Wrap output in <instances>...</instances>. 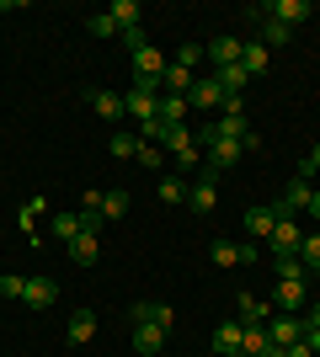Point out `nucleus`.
I'll return each mask as SVG.
<instances>
[{
  "instance_id": "1",
  "label": "nucleus",
  "mask_w": 320,
  "mask_h": 357,
  "mask_svg": "<svg viewBox=\"0 0 320 357\" xmlns=\"http://www.w3.org/2000/svg\"><path fill=\"white\" fill-rule=\"evenodd\" d=\"M123 107H128V118H139V123L160 118V80H134V91L123 96Z\"/></svg>"
},
{
  "instance_id": "2",
  "label": "nucleus",
  "mask_w": 320,
  "mask_h": 357,
  "mask_svg": "<svg viewBox=\"0 0 320 357\" xmlns=\"http://www.w3.org/2000/svg\"><path fill=\"white\" fill-rule=\"evenodd\" d=\"M166 336H171V326H166V320H134V352H144V357H160Z\"/></svg>"
},
{
  "instance_id": "3",
  "label": "nucleus",
  "mask_w": 320,
  "mask_h": 357,
  "mask_svg": "<svg viewBox=\"0 0 320 357\" xmlns=\"http://www.w3.org/2000/svg\"><path fill=\"white\" fill-rule=\"evenodd\" d=\"M267 245H273V256H299V245H305V229H299V219H277L273 235H267Z\"/></svg>"
},
{
  "instance_id": "4",
  "label": "nucleus",
  "mask_w": 320,
  "mask_h": 357,
  "mask_svg": "<svg viewBox=\"0 0 320 357\" xmlns=\"http://www.w3.org/2000/svg\"><path fill=\"white\" fill-rule=\"evenodd\" d=\"M267 342H273V347L305 342V320H299V314H273V320H267Z\"/></svg>"
},
{
  "instance_id": "5",
  "label": "nucleus",
  "mask_w": 320,
  "mask_h": 357,
  "mask_svg": "<svg viewBox=\"0 0 320 357\" xmlns=\"http://www.w3.org/2000/svg\"><path fill=\"white\" fill-rule=\"evenodd\" d=\"M187 107H203V112L224 107V91H219V80H213V75H198V80H192V91H187Z\"/></svg>"
},
{
  "instance_id": "6",
  "label": "nucleus",
  "mask_w": 320,
  "mask_h": 357,
  "mask_svg": "<svg viewBox=\"0 0 320 357\" xmlns=\"http://www.w3.org/2000/svg\"><path fill=\"white\" fill-rule=\"evenodd\" d=\"M305 304H310L305 283H289V278H277V294H273V310H277V314H299Z\"/></svg>"
},
{
  "instance_id": "7",
  "label": "nucleus",
  "mask_w": 320,
  "mask_h": 357,
  "mask_svg": "<svg viewBox=\"0 0 320 357\" xmlns=\"http://www.w3.org/2000/svg\"><path fill=\"white\" fill-rule=\"evenodd\" d=\"M257 16H261V38H257L261 48H289L294 43V27H283L277 16H267V6H257Z\"/></svg>"
},
{
  "instance_id": "8",
  "label": "nucleus",
  "mask_w": 320,
  "mask_h": 357,
  "mask_svg": "<svg viewBox=\"0 0 320 357\" xmlns=\"http://www.w3.org/2000/svg\"><path fill=\"white\" fill-rule=\"evenodd\" d=\"M54 298H59V283H54V278H27V288H22V304H27V310H48Z\"/></svg>"
},
{
  "instance_id": "9",
  "label": "nucleus",
  "mask_w": 320,
  "mask_h": 357,
  "mask_svg": "<svg viewBox=\"0 0 320 357\" xmlns=\"http://www.w3.org/2000/svg\"><path fill=\"white\" fill-rule=\"evenodd\" d=\"M267 16H277L283 27H299V22H310V16H315V6H310V0H273V6H267Z\"/></svg>"
},
{
  "instance_id": "10",
  "label": "nucleus",
  "mask_w": 320,
  "mask_h": 357,
  "mask_svg": "<svg viewBox=\"0 0 320 357\" xmlns=\"http://www.w3.org/2000/svg\"><path fill=\"white\" fill-rule=\"evenodd\" d=\"M208 64H213V70H229V64H241V38L219 32V38L208 43Z\"/></svg>"
},
{
  "instance_id": "11",
  "label": "nucleus",
  "mask_w": 320,
  "mask_h": 357,
  "mask_svg": "<svg viewBox=\"0 0 320 357\" xmlns=\"http://www.w3.org/2000/svg\"><path fill=\"white\" fill-rule=\"evenodd\" d=\"M86 102H91V112H96V118H107V123H118L123 112H128L118 91H86Z\"/></svg>"
},
{
  "instance_id": "12",
  "label": "nucleus",
  "mask_w": 320,
  "mask_h": 357,
  "mask_svg": "<svg viewBox=\"0 0 320 357\" xmlns=\"http://www.w3.org/2000/svg\"><path fill=\"white\" fill-rule=\"evenodd\" d=\"M241 320H219V326H213V352H219V357H235V352H241Z\"/></svg>"
},
{
  "instance_id": "13",
  "label": "nucleus",
  "mask_w": 320,
  "mask_h": 357,
  "mask_svg": "<svg viewBox=\"0 0 320 357\" xmlns=\"http://www.w3.org/2000/svg\"><path fill=\"white\" fill-rule=\"evenodd\" d=\"M171 59H160V48H139L134 54V80H160Z\"/></svg>"
},
{
  "instance_id": "14",
  "label": "nucleus",
  "mask_w": 320,
  "mask_h": 357,
  "mask_svg": "<svg viewBox=\"0 0 320 357\" xmlns=\"http://www.w3.org/2000/svg\"><path fill=\"white\" fill-rule=\"evenodd\" d=\"M213 203H219L213 176H203V181H192V187H187V208H192V213H213Z\"/></svg>"
},
{
  "instance_id": "15",
  "label": "nucleus",
  "mask_w": 320,
  "mask_h": 357,
  "mask_svg": "<svg viewBox=\"0 0 320 357\" xmlns=\"http://www.w3.org/2000/svg\"><path fill=\"white\" fill-rule=\"evenodd\" d=\"M112 22H118V32H128V27H144V6L139 0H112Z\"/></svg>"
},
{
  "instance_id": "16",
  "label": "nucleus",
  "mask_w": 320,
  "mask_h": 357,
  "mask_svg": "<svg viewBox=\"0 0 320 357\" xmlns=\"http://www.w3.org/2000/svg\"><path fill=\"white\" fill-rule=\"evenodd\" d=\"M64 251H70V261H75V267H91L96 256H102V240H96V235H75Z\"/></svg>"
},
{
  "instance_id": "17",
  "label": "nucleus",
  "mask_w": 320,
  "mask_h": 357,
  "mask_svg": "<svg viewBox=\"0 0 320 357\" xmlns=\"http://www.w3.org/2000/svg\"><path fill=\"white\" fill-rule=\"evenodd\" d=\"M273 304H267V298H251V294H241V326H267V320H273Z\"/></svg>"
},
{
  "instance_id": "18",
  "label": "nucleus",
  "mask_w": 320,
  "mask_h": 357,
  "mask_svg": "<svg viewBox=\"0 0 320 357\" xmlns=\"http://www.w3.org/2000/svg\"><path fill=\"white\" fill-rule=\"evenodd\" d=\"M192 80H198L192 70H182V64H166V75H160V91H166V96H187V91H192Z\"/></svg>"
},
{
  "instance_id": "19",
  "label": "nucleus",
  "mask_w": 320,
  "mask_h": 357,
  "mask_svg": "<svg viewBox=\"0 0 320 357\" xmlns=\"http://www.w3.org/2000/svg\"><path fill=\"white\" fill-rule=\"evenodd\" d=\"M213 80H219L224 96H245V80H251V75H245V64H229V70H213Z\"/></svg>"
},
{
  "instance_id": "20",
  "label": "nucleus",
  "mask_w": 320,
  "mask_h": 357,
  "mask_svg": "<svg viewBox=\"0 0 320 357\" xmlns=\"http://www.w3.org/2000/svg\"><path fill=\"white\" fill-rule=\"evenodd\" d=\"M208 261H213V267H241V240H224V235H219L208 245Z\"/></svg>"
},
{
  "instance_id": "21",
  "label": "nucleus",
  "mask_w": 320,
  "mask_h": 357,
  "mask_svg": "<svg viewBox=\"0 0 320 357\" xmlns=\"http://www.w3.org/2000/svg\"><path fill=\"white\" fill-rule=\"evenodd\" d=\"M267 347H273V342H267V326H245L241 331V352H235V357H261Z\"/></svg>"
},
{
  "instance_id": "22",
  "label": "nucleus",
  "mask_w": 320,
  "mask_h": 357,
  "mask_svg": "<svg viewBox=\"0 0 320 357\" xmlns=\"http://www.w3.org/2000/svg\"><path fill=\"white\" fill-rule=\"evenodd\" d=\"M48 229H54V235H59L64 245H70L75 235H91V229L80 224V213H54V219H48Z\"/></svg>"
},
{
  "instance_id": "23",
  "label": "nucleus",
  "mask_w": 320,
  "mask_h": 357,
  "mask_svg": "<svg viewBox=\"0 0 320 357\" xmlns=\"http://www.w3.org/2000/svg\"><path fill=\"white\" fill-rule=\"evenodd\" d=\"M96 336V314L91 310H75V320H70V347H86Z\"/></svg>"
},
{
  "instance_id": "24",
  "label": "nucleus",
  "mask_w": 320,
  "mask_h": 357,
  "mask_svg": "<svg viewBox=\"0 0 320 357\" xmlns=\"http://www.w3.org/2000/svg\"><path fill=\"white\" fill-rule=\"evenodd\" d=\"M241 64H245V75H261L267 64H273V48H261V43H241Z\"/></svg>"
},
{
  "instance_id": "25",
  "label": "nucleus",
  "mask_w": 320,
  "mask_h": 357,
  "mask_svg": "<svg viewBox=\"0 0 320 357\" xmlns=\"http://www.w3.org/2000/svg\"><path fill=\"white\" fill-rule=\"evenodd\" d=\"M187 112H192V107H187V96H166V91H160V123H171V128H176V123H187Z\"/></svg>"
},
{
  "instance_id": "26",
  "label": "nucleus",
  "mask_w": 320,
  "mask_h": 357,
  "mask_svg": "<svg viewBox=\"0 0 320 357\" xmlns=\"http://www.w3.org/2000/svg\"><path fill=\"white\" fill-rule=\"evenodd\" d=\"M187 187H192V181L176 176V171H171V176H160V203H187Z\"/></svg>"
},
{
  "instance_id": "27",
  "label": "nucleus",
  "mask_w": 320,
  "mask_h": 357,
  "mask_svg": "<svg viewBox=\"0 0 320 357\" xmlns=\"http://www.w3.org/2000/svg\"><path fill=\"white\" fill-rule=\"evenodd\" d=\"M273 208H267V203H261V208H251V213H245V229H251V235H261V240H267V235H273Z\"/></svg>"
},
{
  "instance_id": "28",
  "label": "nucleus",
  "mask_w": 320,
  "mask_h": 357,
  "mask_svg": "<svg viewBox=\"0 0 320 357\" xmlns=\"http://www.w3.org/2000/svg\"><path fill=\"white\" fill-rule=\"evenodd\" d=\"M139 144H144L139 134H112V144H107V149H112V160H134Z\"/></svg>"
},
{
  "instance_id": "29",
  "label": "nucleus",
  "mask_w": 320,
  "mask_h": 357,
  "mask_svg": "<svg viewBox=\"0 0 320 357\" xmlns=\"http://www.w3.org/2000/svg\"><path fill=\"white\" fill-rule=\"evenodd\" d=\"M123 213H128V192H123V187H118V192H102V224L123 219Z\"/></svg>"
},
{
  "instance_id": "30",
  "label": "nucleus",
  "mask_w": 320,
  "mask_h": 357,
  "mask_svg": "<svg viewBox=\"0 0 320 357\" xmlns=\"http://www.w3.org/2000/svg\"><path fill=\"white\" fill-rule=\"evenodd\" d=\"M299 261H305V272H320V235H315V229H305V245H299Z\"/></svg>"
},
{
  "instance_id": "31",
  "label": "nucleus",
  "mask_w": 320,
  "mask_h": 357,
  "mask_svg": "<svg viewBox=\"0 0 320 357\" xmlns=\"http://www.w3.org/2000/svg\"><path fill=\"white\" fill-rule=\"evenodd\" d=\"M273 261H277V278H289V283H305V278H310L299 256H273Z\"/></svg>"
},
{
  "instance_id": "32",
  "label": "nucleus",
  "mask_w": 320,
  "mask_h": 357,
  "mask_svg": "<svg viewBox=\"0 0 320 357\" xmlns=\"http://www.w3.org/2000/svg\"><path fill=\"white\" fill-rule=\"evenodd\" d=\"M86 32H91V38H112V32H118V22H112L107 11H96V16H86Z\"/></svg>"
},
{
  "instance_id": "33",
  "label": "nucleus",
  "mask_w": 320,
  "mask_h": 357,
  "mask_svg": "<svg viewBox=\"0 0 320 357\" xmlns=\"http://www.w3.org/2000/svg\"><path fill=\"white\" fill-rule=\"evenodd\" d=\"M128 320H166V326H171V310H166V304H134Z\"/></svg>"
},
{
  "instance_id": "34",
  "label": "nucleus",
  "mask_w": 320,
  "mask_h": 357,
  "mask_svg": "<svg viewBox=\"0 0 320 357\" xmlns=\"http://www.w3.org/2000/svg\"><path fill=\"white\" fill-rule=\"evenodd\" d=\"M16 219H22V229L32 235V224L43 219V197H32V203H22V208H16Z\"/></svg>"
},
{
  "instance_id": "35",
  "label": "nucleus",
  "mask_w": 320,
  "mask_h": 357,
  "mask_svg": "<svg viewBox=\"0 0 320 357\" xmlns=\"http://www.w3.org/2000/svg\"><path fill=\"white\" fill-rule=\"evenodd\" d=\"M171 64H182V70H198V64H203V48H198V43H182Z\"/></svg>"
},
{
  "instance_id": "36",
  "label": "nucleus",
  "mask_w": 320,
  "mask_h": 357,
  "mask_svg": "<svg viewBox=\"0 0 320 357\" xmlns=\"http://www.w3.org/2000/svg\"><path fill=\"white\" fill-rule=\"evenodd\" d=\"M118 38H123V48H128V54L150 48V32H144V27H128V32H118Z\"/></svg>"
},
{
  "instance_id": "37",
  "label": "nucleus",
  "mask_w": 320,
  "mask_h": 357,
  "mask_svg": "<svg viewBox=\"0 0 320 357\" xmlns=\"http://www.w3.org/2000/svg\"><path fill=\"white\" fill-rule=\"evenodd\" d=\"M22 288H27V278H16V272L0 278V298H22Z\"/></svg>"
},
{
  "instance_id": "38",
  "label": "nucleus",
  "mask_w": 320,
  "mask_h": 357,
  "mask_svg": "<svg viewBox=\"0 0 320 357\" xmlns=\"http://www.w3.org/2000/svg\"><path fill=\"white\" fill-rule=\"evenodd\" d=\"M139 165H144V171H160V149L155 144H139V155H134Z\"/></svg>"
},
{
  "instance_id": "39",
  "label": "nucleus",
  "mask_w": 320,
  "mask_h": 357,
  "mask_svg": "<svg viewBox=\"0 0 320 357\" xmlns=\"http://www.w3.org/2000/svg\"><path fill=\"white\" fill-rule=\"evenodd\" d=\"M310 331H320V298L310 304V314H305V336H310Z\"/></svg>"
},
{
  "instance_id": "40",
  "label": "nucleus",
  "mask_w": 320,
  "mask_h": 357,
  "mask_svg": "<svg viewBox=\"0 0 320 357\" xmlns=\"http://www.w3.org/2000/svg\"><path fill=\"white\" fill-rule=\"evenodd\" d=\"M289 357H315V352H310V342H294V347H289Z\"/></svg>"
},
{
  "instance_id": "41",
  "label": "nucleus",
  "mask_w": 320,
  "mask_h": 357,
  "mask_svg": "<svg viewBox=\"0 0 320 357\" xmlns=\"http://www.w3.org/2000/svg\"><path fill=\"white\" fill-rule=\"evenodd\" d=\"M305 213H310V219H315V224H320V192H315V197H310V208H305Z\"/></svg>"
},
{
  "instance_id": "42",
  "label": "nucleus",
  "mask_w": 320,
  "mask_h": 357,
  "mask_svg": "<svg viewBox=\"0 0 320 357\" xmlns=\"http://www.w3.org/2000/svg\"><path fill=\"white\" fill-rule=\"evenodd\" d=\"M305 342H310V352H315V357H320V331H310Z\"/></svg>"
},
{
  "instance_id": "43",
  "label": "nucleus",
  "mask_w": 320,
  "mask_h": 357,
  "mask_svg": "<svg viewBox=\"0 0 320 357\" xmlns=\"http://www.w3.org/2000/svg\"><path fill=\"white\" fill-rule=\"evenodd\" d=\"M305 160H310V165H315V171H320V144H315V149H310V155H305Z\"/></svg>"
}]
</instances>
